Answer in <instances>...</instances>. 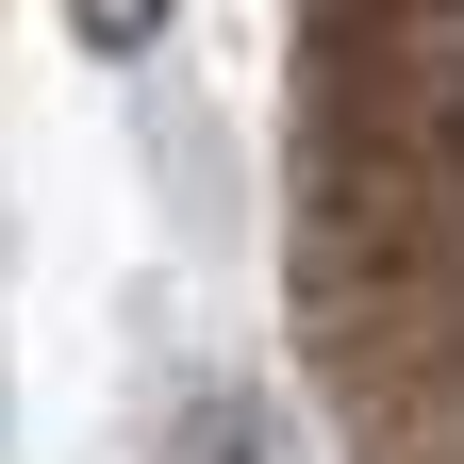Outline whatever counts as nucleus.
<instances>
[{
    "mask_svg": "<svg viewBox=\"0 0 464 464\" xmlns=\"http://www.w3.org/2000/svg\"><path fill=\"white\" fill-rule=\"evenodd\" d=\"M150 464H299V431L266 415V398H183V415H166V448Z\"/></svg>",
    "mask_w": 464,
    "mask_h": 464,
    "instance_id": "nucleus-1",
    "label": "nucleus"
},
{
    "mask_svg": "<svg viewBox=\"0 0 464 464\" xmlns=\"http://www.w3.org/2000/svg\"><path fill=\"white\" fill-rule=\"evenodd\" d=\"M150 17L166 0H83V50H150Z\"/></svg>",
    "mask_w": 464,
    "mask_h": 464,
    "instance_id": "nucleus-2",
    "label": "nucleus"
},
{
    "mask_svg": "<svg viewBox=\"0 0 464 464\" xmlns=\"http://www.w3.org/2000/svg\"><path fill=\"white\" fill-rule=\"evenodd\" d=\"M415 17H464V0H415Z\"/></svg>",
    "mask_w": 464,
    "mask_h": 464,
    "instance_id": "nucleus-3",
    "label": "nucleus"
}]
</instances>
